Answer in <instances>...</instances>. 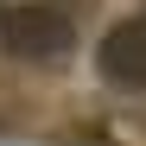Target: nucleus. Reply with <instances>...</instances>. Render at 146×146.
I'll return each mask as SVG.
<instances>
[{
  "mask_svg": "<svg viewBox=\"0 0 146 146\" xmlns=\"http://www.w3.org/2000/svg\"><path fill=\"white\" fill-rule=\"evenodd\" d=\"M95 64H102V83H108V89L140 95V89H146V19L108 26L102 44H95Z\"/></svg>",
  "mask_w": 146,
  "mask_h": 146,
  "instance_id": "obj_2",
  "label": "nucleus"
},
{
  "mask_svg": "<svg viewBox=\"0 0 146 146\" xmlns=\"http://www.w3.org/2000/svg\"><path fill=\"white\" fill-rule=\"evenodd\" d=\"M0 44H7L13 57H26V64H57V57H70L76 32H70V19L51 13V7H13L0 19Z\"/></svg>",
  "mask_w": 146,
  "mask_h": 146,
  "instance_id": "obj_1",
  "label": "nucleus"
},
{
  "mask_svg": "<svg viewBox=\"0 0 146 146\" xmlns=\"http://www.w3.org/2000/svg\"><path fill=\"white\" fill-rule=\"evenodd\" d=\"M0 19H7V13H0Z\"/></svg>",
  "mask_w": 146,
  "mask_h": 146,
  "instance_id": "obj_3",
  "label": "nucleus"
}]
</instances>
